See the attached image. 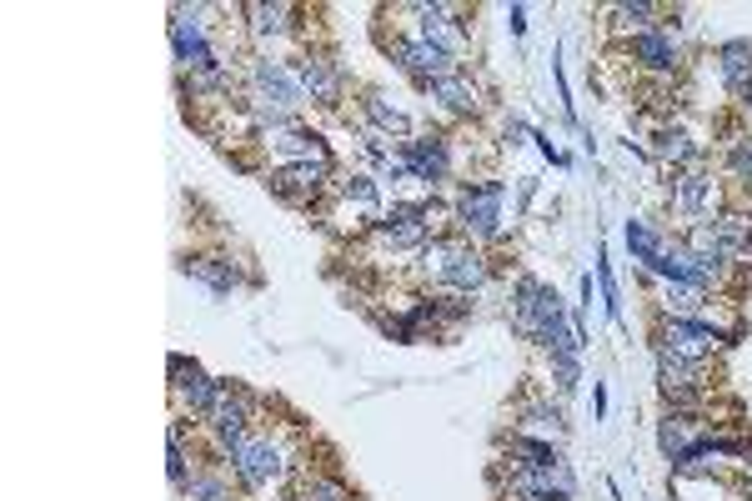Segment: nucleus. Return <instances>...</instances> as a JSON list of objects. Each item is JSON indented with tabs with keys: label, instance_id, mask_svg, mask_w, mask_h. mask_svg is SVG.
Here are the masks:
<instances>
[{
	"label": "nucleus",
	"instance_id": "c85d7f7f",
	"mask_svg": "<svg viewBox=\"0 0 752 501\" xmlns=\"http://www.w3.org/2000/svg\"><path fill=\"white\" fill-rule=\"evenodd\" d=\"M647 16H652V6H622L617 11V21H632V26H647Z\"/></svg>",
	"mask_w": 752,
	"mask_h": 501
},
{
	"label": "nucleus",
	"instance_id": "4be33fe9",
	"mask_svg": "<svg viewBox=\"0 0 752 501\" xmlns=\"http://www.w3.org/2000/svg\"><path fill=\"white\" fill-rule=\"evenodd\" d=\"M702 201H707V181H702V176H682V186H677V206L697 216V211H702Z\"/></svg>",
	"mask_w": 752,
	"mask_h": 501
},
{
	"label": "nucleus",
	"instance_id": "a878e982",
	"mask_svg": "<svg viewBox=\"0 0 752 501\" xmlns=\"http://www.w3.org/2000/svg\"><path fill=\"white\" fill-rule=\"evenodd\" d=\"M301 501H351V496H346L341 481H311V486L301 491Z\"/></svg>",
	"mask_w": 752,
	"mask_h": 501
},
{
	"label": "nucleus",
	"instance_id": "4468645a",
	"mask_svg": "<svg viewBox=\"0 0 752 501\" xmlns=\"http://www.w3.org/2000/svg\"><path fill=\"white\" fill-rule=\"evenodd\" d=\"M407 166H412L422 181H442V176H447V146H442V141H412V146H407Z\"/></svg>",
	"mask_w": 752,
	"mask_h": 501
},
{
	"label": "nucleus",
	"instance_id": "dca6fc26",
	"mask_svg": "<svg viewBox=\"0 0 752 501\" xmlns=\"http://www.w3.org/2000/svg\"><path fill=\"white\" fill-rule=\"evenodd\" d=\"M657 376H662V386L667 391H687V386H697V361H687V356H677V351H657Z\"/></svg>",
	"mask_w": 752,
	"mask_h": 501
},
{
	"label": "nucleus",
	"instance_id": "1a4fd4ad",
	"mask_svg": "<svg viewBox=\"0 0 752 501\" xmlns=\"http://www.w3.org/2000/svg\"><path fill=\"white\" fill-rule=\"evenodd\" d=\"M417 16H422V31H427V41H432V46H442L447 56L462 46V26L452 21V11H447V6H417Z\"/></svg>",
	"mask_w": 752,
	"mask_h": 501
},
{
	"label": "nucleus",
	"instance_id": "423d86ee",
	"mask_svg": "<svg viewBox=\"0 0 752 501\" xmlns=\"http://www.w3.org/2000/svg\"><path fill=\"white\" fill-rule=\"evenodd\" d=\"M171 371L181 376L176 381V391H181V406H191V411H201V416H211V406H216V396H221V386L206 376V371H186V361L181 356H171Z\"/></svg>",
	"mask_w": 752,
	"mask_h": 501
},
{
	"label": "nucleus",
	"instance_id": "6ab92c4d",
	"mask_svg": "<svg viewBox=\"0 0 752 501\" xmlns=\"http://www.w3.org/2000/svg\"><path fill=\"white\" fill-rule=\"evenodd\" d=\"M627 246H632V256H637L642 266H652V261L667 251V246H662V241H657V236H652L642 221H627Z\"/></svg>",
	"mask_w": 752,
	"mask_h": 501
},
{
	"label": "nucleus",
	"instance_id": "0eeeda50",
	"mask_svg": "<svg viewBox=\"0 0 752 501\" xmlns=\"http://www.w3.org/2000/svg\"><path fill=\"white\" fill-rule=\"evenodd\" d=\"M717 346V331L712 326H702V321H687V316H672L667 321V351H677V356H707Z\"/></svg>",
	"mask_w": 752,
	"mask_h": 501
},
{
	"label": "nucleus",
	"instance_id": "ddd939ff",
	"mask_svg": "<svg viewBox=\"0 0 752 501\" xmlns=\"http://www.w3.org/2000/svg\"><path fill=\"white\" fill-rule=\"evenodd\" d=\"M637 61H642L647 71H672V66H677V41L662 36V31H642V36H637Z\"/></svg>",
	"mask_w": 752,
	"mask_h": 501
},
{
	"label": "nucleus",
	"instance_id": "9d476101",
	"mask_svg": "<svg viewBox=\"0 0 752 501\" xmlns=\"http://www.w3.org/2000/svg\"><path fill=\"white\" fill-rule=\"evenodd\" d=\"M241 426H246V396H216V406H211V431L226 441V446H236L241 441Z\"/></svg>",
	"mask_w": 752,
	"mask_h": 501
},
{
	"label": "nucleus",
	"instance_id": "b1692460",
	"mask_svg": "<svg viewBox=\"0 0 752 501\" xmlns=\"http://www.w3.org/2000/svg\"><path fill=\"white\" fill-rule=\"evenodd\" d=\"M181 491H186V501H226V486L211 481V476H191Z\"/></svg>",
	"mask_w": 752,
	"mask_h": 501
},
{
	"label": "nucleus",
	"instance_id": "39448f33",
	"mask_svg": "<svg viewBox=\"0 0 752 501\" xmlns=\"http://www.w3.org/2000/svg\"><path fill=\"white\" fill-rule=\"evenodd\" d=\"M402 66H407L412 76L432 81V86L452 76V56H447L442 46H432L427 36H422V41H407V46H402Z\"/></svg>",
	"mask_w": 752,
	"mask_h": 501
},
{
	"label": "nucleus",
	"instance_id": "bb28decb",
	"mask_svg": "<svg viewBox=\"0 0 752 501\" xmlns=\"http://www.w3.org/2000/svg\"><path fill=\"white\" fill-rule=\"evenodd\" d=\"M371 116H376V121H382L387 131H407V116H402L397 106H387L382 96H371Z\"/></svg>",
	"mask_w": 752,
	"mask_h": 501
},
{
	"label": "nucleus",
	"instance_id": "f3484780",
	"mask_svg": "<svg viewBox=\"0 0 752 501\" xmlns=\"http://www.w3.org/2000/svg\"><path fill=\"white\" fill-rule=\"evenodd\" d=\"M186 271H191L196 281H206L211 291H231V286H236V271H231L221 256H196V261H186Z\"/></svg>",
	"mask_w": 752,
	"mask_h": 501
},
{
	"label": "nucleus",
	"instance_id": "f03ea898",
	"mask_svg": "<svg viewBox=\"0 0 752 501\" xmlns=\"http://www.w3.org/2000/svg\"><path fill=\"white\" fill-rule=\"evenodd\" d=\"M231 461H236V471H241L246 486H271V481L286 471L276 441H246V436H241V441L231 446Z\"/></svg>",
	"mask_w": 752,
	"mask_h": 501
},
{
	"label": "nucleus",
	"instance_id": "20e7f679",
	"mask_svg": "<svg viewBox=\"0 0 752 501\" xmlns=\"http://www.w3.org/2000/svg\"><path fill=\"white\" fill-rule=\"evenodd\" d=\"M502 196H507L502 181H487V186L467 191V196H462V226H467L472 236H492V231L502 226Z\"/></svg>",
	"mask_w": 752,
	"mask_h": 501
},
{
	"label": "nucleus",
	"instance_id": "cd10ccee",
	"mask_svg": "<svg viewBox=\"0 0 752 501\" xmlns=\"http://www.w3.org/2000/svg\"><path fill=\"white\" fill-rule=\"evenodd\" d=\"M732 171H737L742 181H752V141H742V146L732 151Z\"/></svg>",
	"mask_w": 752,
	"mask_h": 501
},
{
	"label": "nucleus",
	"instance_id": "9b49d317",
	"mask_svg": "<svg viewBox=\"0 0 752 501\" xmlns=\"http://www.w3.org/2000/svg\"><path fill=\"white\" fill-rule=\"evenodd\" d=\"M296 81H301V91H311V101H321V106L336 101V71H331V61L306 56V61L296 66Z\"/></svg>",
	"mask_w": 752,
	"mask_h": 501
},
{
	"label": "nucleus",
	"instance_id": "412c9836",
	"mask_svg": "<svg viewBox=\"0 0 752 501\" xmlns=\"http://www.w3.org/2000/svg\"><path fill=\"white\" fill-rule=\"evenodd\" d=\"M597 281H602V301H607V316L622 326V296H617V281H612V266H607V256L597 251Z\"/></svg>",
	"mask_w": 752,
	"mask_h": 501
},
{
	"label": "nucleus",
	"instance_id": "393cba45",
	"mask_svg": "<svg viewBox=\"0 0 752 501\" xmlns=\"http://www.w3.org/2000/svg\"><path fill=\"white\" fill-rule=\"evenodd\" d=\"M657 156H667V161H687V156H692V141H687L682 131H662V136H657Z\"/></svg>",
	"mask_w": 752,
	"mask_h": 501
},
{
	"label": "nucleus",
	"instance_id": "a211bd4d",
	"mask_svg": "<svg viewBox=\"0 0 752 501\" xmlns=\"http://www.w3.org/2000/svg\"><path fill=\"white\" fill-rule=\"evenodd\" d=\"M432 91H437V101H442L447 111H477V91H472L462 76H447V81H437Z\"/></svg>",
	"mask_w": 752,
	"mask_h": 501
},
{
	"label": "nucleus",
	"instance_id": "5701e85b",
	"mask_svg": "<svg viewBox=\"0 0 752 501\" xmlns=\"http://www.w3.org/2000/svg\"><path fill=\"white\" fill-rule=\"evenodd\" d=\"M707 301V291L702 286H682V281H667V306H677V311H697Z\"/></svg>",
	"mask_w": 752,
	"mask_h": 501
},
{
	"label": "nucleus",
	"instance_id": "2eb2a0df",
	"mask_svg": "<svg viewBox=\"0 0 752 501\" xmlns=\"http://www.w3.org/2000/svg\"><path fill=\"white\" fill-rule=\"evenodd\" d=\"M321 176H326V156H321V161H301V166H291V171L271 176V186H276L281 196H301V191H316V186H321Z\"/></svg>",
	"mask_w": 752,
	"mask_h": 501
},
{
	"label": "nucleus",
	"instance_id": "6e6552de",
	"mask_svg": "<svg viewBox=\"0 0 752 501\" xmlns=\"http://www.w3.org/2000/svg\"><path fill=\"white\" fill-rule=\"evenodd\" d=\"M171 46H176V61H181L186 71H206V66H211V46H206V36H201L196 21L176 16V21H171Z\"/></svg>",
	"mask_w": 752,
	"mask_h": 501
},
{
	"label": "nucleus",
	"instance_id": "aec40b11",
	"mask_svg": "<svg viewBox=\"0 0 752 501\" xmlns=\"http://www.w3.org/2000/svg\"><path fill=\"white\" fill-rule=\"evenodd\" d=\"M286 16H291V6H251V31L256 36H281Z\"/></svg>",
	"mask_w": 752,
	"mask_h": 501
},
{
	"label": "nucleus",
	"instance_id": "7ed1b4c3",
	"mask_svg": "<svg viewBox=\"0 0 752 501\" xmlns=\"http://www.w3.org/2000/svg\"><path fill=\"white\" fill-rule=\"evenodd\" d=\"M427 271L437 276V281H447V286H457V291H472V286H482V261L472 256V251H462V246H432L427 251Z\"/></svg>",
	"mask_w": 752,
	"mask_h": 501
},
{
	"label": "nucleus",
	"instance_id": "f8f14e48",
	"mask_svg": "<svg viewBox=\"0 0 752 501\" xmlns=\"http://www.w3.org/2000/svg\"><path fill=\"white\" fill-rule=\"evenodd\" d=\"M722 81L732 91H752V41H727L722 46Z\"/></svg>",
	"mask_w": 752,
	"mask_h": 501
},
{
	"label": "nucleus",
	"instance_id": "c756f323",
	"mask_svg": "<svg viewBox=\"0 0 752 501\" xmlns=\"http://www.w3.org/2000/svg\"><path fill=\"white\" fill-rule=\"evenodd\" d=\"M512 31H517V36L527 31V11H522V6H512Z\"/></svg>",
	"mask_w": 752,
	"mask_h": 501
},
{
	"label": "nucleus",
	"instance_id": "f257e3e1",
	"mask_svg": "<svg viewBox=\"0 0 752 501\" xmlns=\"http://www.w3.org/2000/svg\"><path fill=\"white\" fill-rule=\"evenodd\" d=\"M256 106L271 111V121H286L296 106H301V81L296 71L276 66V61H261L256 66Z\"/></svg>",
	"mask_w": 752,
	"mask_h": 501
}]
</instances>
